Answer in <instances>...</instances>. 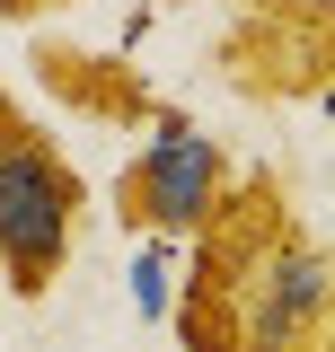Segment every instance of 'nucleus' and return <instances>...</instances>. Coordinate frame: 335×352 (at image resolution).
<instances>
[{
  "mask_svg": "<svg viewBox=\"0 0 335 352\" xmlns=\"http://www.w3.org/2000/svg\"><path fill=\"white\" fill-rule=\"evenodd\" d=\"M185 352H335V264L274 168H238L185 238Z\"/></svg>",
  "mask_w": 335,
  "mask_h": 352,
  "instance_id": "1",
  "label": "nucleus"
},
{
  "mask_svg": "<svg viewBox=\"0 0 335 352\" xmlns=\"http://www.w3.org/2000/svg\"><path fill=\"white\" fill-rule=\"evenodd\" d=\"M80 212H88V176L62 159V141L0 80V282L18 300H44L62 282Z\"/></svg>",
  "mask_w": 335,
  "mask_h": 352,
  "instance_id": "2",
  "label": "nucleus"
},
{
  "mask_svg": "<svg viewBox=\"0 0 335 352\" xmlns=\"http://www.w3.org/2000/svg\"><path fill=\"white\" fill-rule=\"evenodd\" d=\"M230 176H238V159H230L185 106H159V115H150V141L115 168L106 203H115V229H124V238H176V247H185L194 220L230 194Z\"/></svg>",
  "mask_w": 335,
  "mask_h": 352,
  "instance_id": "3",
  "label": "nucleus"
},
{
  "mask_svg": "<svg viewBox=\"0 0 335 352\" xmlns=\"http://www.w3.org/2000/svg\"><path fill=\"white\" fill-rule=\"evenodd\" d=\"M36 71L44 88L62 97V106H80V115H106V124H150L168 97L141 71H132L124 53H71V44H36Z\"/></svg>",
  "mask_w": 335,
  "mask_h": 352,
  "instance_id": "4",
  "label": "nucleus"
},
{
  "mask_svg": "<svg viewBox=\"0 0 335 352\" xmlns=\"http://www.w3.org/2000/svg\"><path fill=\"white\" fill-rule=\"evenodd\" d=\"M53 9H71V0H0V18H9V27H44Z\"/></svg>",
  "mask_w": 335,
  "mask_h": 352,
  "instance_id": "5",
  "label": "nucleus"
},
{
  "mask_svg": "<svg viewBox=\"0 0 335 352\" xmlns=\"http://www.w3.org/2000/svg\"><path fill=\"white\" fill-rule=\"evenodd\" d=\"M256 18H327V0H247Z\"/></svg>",
  "mask_w": 335,
  "mask_h": 352,
  "instance_id": "6",
  "label": "nucleus"
}]
</instances>
